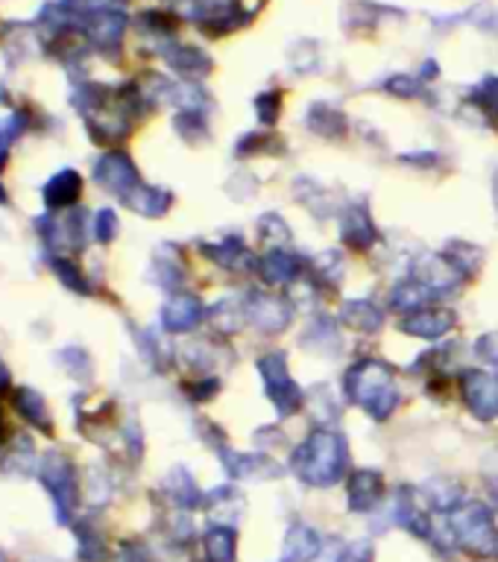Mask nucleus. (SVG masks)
<instances>
[{
  "instance_id": "obj_22",
  "label": "nucleus",
  "mask_w": 498,
  "mask_h": 562,
  "mask_svg": "<svg viewBox=\"0 0 498 562\" xmlns=\"http://www.w3.org/2000/svg\"><path fill=\"white\" fill-rule=\"evenodd\" d=\"M16 407H18V413H21L26 422H30V425H36V428H41L45 433H50V413H47V407H45V401H41L38 392L21 387V390L16 392Z\"/></svg>"
},
{
  "instance_id": "obj_21",
  "label": "nucleus",
  "mask_w": 498,
  "mask_h": 562,
  "mask_svg": "<svg viewBox=\"0 0 498 562\" xmlns=\"http://www.w3.org/2000/svg\"><path fill=\"white\" fill-rule=\"evenodd\" d=\"M428 299H431V293H428L417 278L399 281V285L393 287V293H390V305L396 307V311H405V317L413 314V311H422Z\"/></svg>"
},
{
  "instance_id": "obj_19",
  "label": "nucleus",
  "mask_w": 498,
  "mask_h": 562,
  "mask_svg": "<svg viewBox=\"0 0 498 562\" xmlns=\"http://www.w3.org/2000/svg\"><path fill=\"white\" fill-rule=\"evenodd\" d=\"M123 203H127L132 211H138V214H144V217H161V214H168V208L173 203V193L164 191V188L138 185Z\"/></svg>"
},
{
  "instance_id": "obj_10",
  "label": "nucleus",
  "mask_w": 498,
  "mask_h": 562,
  "mask_svg": "<svg viewBox=\"0 0 498 562\" xmlns=\"http://www.w3.org/2000/svg\"><path fill=\"white\" fill-rule=\"evenodd\" d=\"M217 452H220V460H223V466L229 469V474L238 477V481H273V477H282L279 463H273L265 454H238L226 445H220Z\"/></svg>"
},
{
  "instance_id": "obj_27",
  "label": "nucleus",
  "mask_w": 498,
  "mask_h": 562,
  "mask_svg": "<svg viewBox=\"0 0 498 562\" xmlns=\"http://www.w3.org/2000/svg\"><path fill=\"white\" fill-rule=\"evenodd\" d=\"M205 551H209L212 562H234V530L212 527L205 533Z\"/></svg>"
},
{
  "instance_id": "obj_44",
  "label": "nucleus",
  "mask_w": 498,
  "mask_h": 562,
  "mask_svg": "<svg viewBox=\"0 0 498 562\" xmlns=\"http://www.w3.org/2000/svg\"><path fill=\"white\" fill-rule=\"evenodd\" d=\"M493 200H495V205H498V171H495V176H493Z\"/></svg>"
},
{
  "instance_id": "obj_14",
  "label": "nucleus",
  "mask_w": 498,
  "mask_h": 562,
  "mask_svg": "<svg viewBox=\"0 0 498 562\" xmlns=\"http://www.w3.org/2000/svg\"><path fill=\"white\" fill-rule=\"evenodd\" d=\"M340 234H343V241L358 252L369 249L372 244L379 241V229H376V223H372L369 211L364 205H352L349 211H346L343 223H340Z\"/></svg>"
},
{
  "instance_id": "obj_7",
  "label": "nucleus",
  "mask_w": 498,
  "mask_h": 562,
  "mask_svg": "<svg viewBox=\"0 0 498 562\" xmlns=\"http://www.w3.org/2000/svg\"><path fill=\"white\" fill-rule=\"evenodd\" d=\"M463 399L478 422H493L498 416V369L463 372Z\"/></svg>"
},
{
  "instance_id": "obj_31",
  "label": "nucleus",
  "mask_w": 498,
  "mask_h": 562,
  "mask_svg": "<svg viewBox=\"0 0 498 562\" xmlns=\"http://www.w3.org/2000/svg\"><path fill=\"white\" fill-rule=\"evenodd\" d=\"M59 360H62V367L71 372L74 378H88V372H91L88 355H86V351H79V349H65L62 355H59Z\"/></svg>"
},
{
  "instance_id": "obj_39",
  "label": "nucleus",
  "mask_w": 498,
  "mask_h": 562,
  "mask_svg": "<svg viewBox=\"0 0 498 562\" xmlns=\"http://www.w3.org/2000/svg\"><path fill=\"white\" fill-rule=\"evenodd\" d=\"M478 100H483L487 103V109L498 115V79H490L487 86L478 91Z\"/></svg>"
},
{
  "instance_id": "obj_46",
  "label": "nucleus",
  "mask_w": 498,
  "mask_h": 562,
  "mask_svg": "<svg viewBox=\"0 0 498 562\" xmlns=\"http://www.w3.org/2000/svg\"><path fill=\"white\" fill-rule=\"evenodd\" d=\"M0 203H6V193H4V191H0Z\"/></svg>"
},
{
  "instance_id": "obj_23",
  "label": "nucleus",
  "mask_w": 498,
  "mask_h": 562,
  "mask_svg": "<svg viewBox=\"0 0 498 562\" xmlns=\"http://www.w3.org/2000/svg\"><path fill=\"white\" fill-rule=\"evenodd\" d=\"M164 486H168L171 498L179 504V507H197V504L202 501V492L197 489L193 477L185 469H173L168 481H164Z\"/></svg>"
},
{
  "instance_id": "obj_35",
  "label": "nucleus",
  "mask_w": 498,
  "mask_h": 562,
  "mask_svg": "<svg viewBox=\"0 0 498 562\" xmlns=\"http://www.w3.org/2000/svg\"><path fill=\"white\" fill-rule=\"evenodd\" d=\"M279 94L275 91H265V94H258V100H255V109H258V118L265 120V123H275V118H279Z\"/></svg>"
},
{
  "instance_id": "obj_3",
  "label": "nucleus",
  "mask_w": 498,
  "mask_h": 562,
  "mask_svg": "<svg viewBox=\"0 0 498 562\" xmlns=\"http://www.w3.org/2000/svg\"><path fill=\"white\" fill-rule=\"evenodd\" d=\"M449 525L466 551L478 557H493L498 551V527L493 522V513L483 504H466V507L454 510Z\"/></svg>"
},
{
  "instance_id": "obj_25",
  "label": "nucleus",
  "mask_w": 498,
  "mask_h": 562,
  "mask_svg": "<svg viewBox=\"0 0 498 562\" xmlns=\"http://www.w3.org/2000/svg\"><path fill=\"white\" fill-rule=\"evenodd\" d=\"M302 343L311 346V349H323V351H331V349H340V334L335 328V322L328 317H320L311 322V328L302 337Z\"/></svg>"
},
{
  "instance_id": "obj_8",
  "label": "nucleus",
  "mask_w": 498,
  "mask_h": 562,
  "mask_svg": "<svg viewBox=\"0 0 498 562\" xmlns=\"http://www.w3.org/2000/svg\"><path fill=\"white\" fill-rule=\"evenodd\" d=\"M294 317V305L282 297H270V293H249L246 299V319L253 322L258 331L279 334L290 326Z\"/></svg>"
},
{
  "instance_id": "obj_50",
  "label": "nucleus",
  "mask_w": 498,
  "mask_h": 562,
  "mask_svg": "<svg viewBox=\"0 0 498 562\" xmlns=\"http://www.w3.org/2000/svg\"><path fill=\"white\" fill-rule=\"evenodd\" d=\"M45 562H47V559H45Z\"/></svg>"
},
{
  "instance_id": "obj_47",
  "label": "nucleus",
  "mask_w": 498,
  "mask_h": 562,
  "mask_svg": "<svg viewBox=\"0 0 498 562\" xmlns=\"http://www.w3.org/2000/svg\"><path fill=\"white\" fill-rule=\"evenodd\" d=\"M120 562H138V559H120Z\"/></svg>"
},
{
  "instance_id": "obj_29",
  "label": "nucleus",
  "mask_w": 498,
  "mask_h": 562,
  "mask_svg": "<svg viewBox=\"0 0 498 562\" xmlns=\"http://www.w3.org/2000/svg\"><path fill=\"white\" fill-rule=\"evenodd\" d=\"M314 270H316V276H320L323 281H328V285H337V278L343 276L340 252H323V255H316Z\"/></svg>"
},
{
  "instance_id": "obj_4",
  "label": "nucleus",
  "mask_w": 498,
  "mask_h": 562,
  "mask_svg": "<svg viewBox=\"0 0 498 562\" xmlns=\"http://www.w3.org/2000/svg\"><path fill=\"white\" fill-rule=\"evenodd\" d=\"M258 372H261V381H265L267 399L275 404L279 416H294L302 407V401H306V392L290 378L287 358L282 351H267L265 358H258Z\"/></svg>"
},
{
  "instance_id": "obj_48",
  "label": "nucleus",
  "mask_w": 498,
  "mask_h": 562,
  "mask_svg": "<svg viewBox=\"0 0 498 562\" xmlns=\"http://www.w3.org/2000/svg\"><path fill=\"white\" fill-rule=\"evenodd\" d=\"M0 433H4V422H0Z\"/></svg>"
},
{
  "instance_id": "obj_17",
  "label": "nucleus",
  "mask_w": 498,
  "mask_h": 562,
  "mask_svg": "<svg viewBox=\"0 0 498 562\" xmlns=\"http://www.w3.org/2000/svg\"><path fill=\"white\" fill-rule=\"evenodd\" d=\"M202 252L209 255L214 264L220 266H226V270L232 273H246V270H253L255 266V258H253V252H249L244 246L241 237H226V241H220V244H205Z\"/></svg>"
},
{
  "instance_id": "obj_9",
  "label": "nucleus",
  "mask_w": 498,
  "mask_h": 562,
  "mask_svg": "<svg viewBox=\"0 0 498 562\" xmlns=\"http://www.w3.org/2000/svg\"><path fill=\"white\" fill-rule=\"evenodd\" d=\"M94 179L100 182L106 191L118 193L120 200H127V196L141 185V182H138L135 164L127 152H109V156H103L94 167Z\"/></svg>"
},
{
  "instance_id": "obj_6",
  "label": "nucleus",
  "mask_w": 498,
  "mask_h": 562,
  "mask_svg": "<svg viewBox=\"0 0 498 562\" xmlns=\"http://www.w3.org/2000/svg\"><path fill=\"white\" fill-rule=\"evenodd\" d=\"M41 484L47 486V492L57 501L59 522H71L74 504H77V474L74 466L59 454H47L41 463Z\"/></svg>"
},
{
  "instance_id": "obj_1",
  "label": "nucleus",
  "mask_w": 498,
  "mask_h": 562,
  "mask_svg": "<svg viewBox=\"0 0 498 562\" xmlns=\"http://www.w3.org/2000/svg\"><path fill=\"white\" fill-rule=\"evenodd\" d=\"M346 463H349L346 440L337 431L316 428L294 452L290 469L296 472L299 481H306L311 486H335L346 472Z\"/></svg>"
},
{
  "instance_id": "obj_38",
  "label": "nucleus",
  "mask_w": 498,
  "mask_h": 562,
  "mask_svg": "<svg viewBox=\"0 0 498 562\" xmlns=\"http://www.w3.org/2000/svg\"><path fill=\"white\" fill-rule=\"evenodd\" d=\"M475 349H478V355H481V358H487L490 363H498V334L481 337Z\"/></svg>"
},
{
  "instance_id": "obj_32",
  "label": "nucleus",
  "mask_w": 498,
  "mask_h": 562,
  "mask_svg": "<svg viewBox=\"0 0 498 562\" xmlns=\"http://www.w3.org/2000/svg\"><path fill=\"white\" fill-rule=\"evenodd\" d=\"M94 234H97V241L100 244H109L112 237L118 234V214L112 208H103V211H97V220H94Z\"/></svg>"
},
{
  "instance_id": "obj_12",
  "label": "nucleus",
  "mask_w": 498,
  "mask_h": 562,
  "mask_svg": "<svg viewBox=\"0 0 498 562\" xmlns=\"http://www.w3.org/2000/svg\"><path fill=\"white\" fill-rule=\"evenodd\" d=\"M200 319H202V302L197 297H191V293H179V297H173L161 311V326L171 334L197 328Z\"/></svg>"
},
{
  "instance_id": "obj_16",
  "label": "nucleus",
  "mask_w": 498,
  "mask_h": 562,
  "mask_svg": "<svg viewBox=\"0 0 498 562\" xmlns=\"http://www.w3.org/2000/svg\"><path fill=\"white\" fill-rule=\"evenodd\" d=\"M323 547L320 533L308 525H294L285 533V545H282V559L285 562H311L316 559Z\"/></svg>"
},
{
  "instance_id": "obj_36",
  "label": "nucleus",
  "mask_w": 498,
  "mask_h": 562,
  "mask_svg": "<svg viewBox=\"0 0 498 562\" xmlns=\"http://www.w3.org/2000/svg\"><path fill=\"white\" fill-rule=\"evenodd\" d=\"M217 387H220L217 378H202V381L191 384V387H188V392L193 396V401H209V399L214 396V392H217Z\"/></svg>"
},
{
  "instance_id": "obj_37",
  "label": "nucleus",
  "mask_w": 498,
  "mask_h": 562,
  "mask_svg": "<svg viewBox=\"0 0 498 562\" xmlns=\"http://www.w3.org/2000/svg\"><path fill=\"white\" fill-rule=\"evenodd\" d=\"M24 130V118H6V120H0V152H4V147L9 144V140H16L18 132Z\"/></svg>"
},
{
  "instance_id": "obj_20",
  "label": "nucleus",
  "mask_w": 498,
  "mask_h": 562,
  "mask_svg": "<svg viewBox=\"0 0 498 562\" xmlns=\"http://www.w3.org/2000/svg\"><path fill=\"white\" fill-rule=\"evenodd\" d=\"M340 319H343L349 328L361 331V334L379 331V328H381V322H384V317H381L379 307L372 305V302H367V299H352V302H346V305H343Z\"/></svg>"
},
{
  "instance_id": "obj_42",
  "label": "nucleus",
  "mask_w": 498,
  "mask_h": 562,
  "mask_svg": "<svg viewBox=\"0 0 498 562\" xmlns=\"http://www.w3.org/2000/svg\"><path fill=\"white\" fill-rule=\"evenodd\" d=\"M67 6H77V9H106L112 0H65Z\"/></svg>"
},
{
  "instance_id": "obj_40",
  "label": "nucleus",
  "mask_w": 498,
  "mask_h": 562,
  "mask_svg": "<svg viewBox=\"0 0 498 562\" xmlns=\"http://www.w3.org/2000/svg\"><path fill=\"white\" fill-rule=\"evenodd\" d=\"M369 557H372L369 545H367V542H358V545H352L349 551L343 554L340 562H369Z\"/></svg>"
},
{
  "instance_id": "obj_34",
  "label": "nucleus",
  "mask_w": 498,
  "mask_h": 562,
  "mask_svg": "<svg viewBox=\"0 0 498 562\" xmlns=\"http://www.w3.org/2000/svg\"><path fill=\"white\" fill-rule=\"evenodd\" d=\"M176 130L182 132L188 140L205 138V132H209V130H205V120H202L200 115H193V111H191V115L185 111V115H179V118H176Z\"/></svg>"
},
{
  "instance_id": "obj_2",
  "label": "nucleus",
  "mask_w": 498,
  "mask_h": 562,
  "mask_svg": "<svg viewBox=\"0 0 498 562\" xmlns=\"http://www.w3.org/2000/svg\"><path fill=\"white\" fill-rule=\"evenodd\" d=\"M346 396L355 404H361L376 422H384L399 404L393 372L387 369L381 360H372V358L358 360L355 367L346 372Z\"/></svg>"
},
{
  "instance_id": "obj_11",
  "label": "nucleus",
  "mask_w": 498,
  "mask_h": 562,
  "mask_svg": "<svg viewBox=\"0 0 498 562\" xmlns=\"http://www.w3.org/2000/svg\"><path fill=\"white\" fill-rule=\"evenodd\" d=\"M451 326H454V314L446 311V307H422V311H413L399 322V328L405 334L422 337V340H437V337L449 334Z\"/></svg>"
},
{
  "instance_id": "obj_43",
  "label": "nucleus",
  "mask_w": 498,
  "mask_h": 562,
  "mask_svg": "<svg viewBox=\"0 0 498 562\" xmlns=\"http://www.w3.org/2000/svg\"><path fill=\"white\" fill-rule=\"evenodd\" d=\"M9 384V369L4 367V360H0V387H6Z\"/></svg>"
},
{
  "instance_id": "obj_26",
  "label": "nucleus",
  "mask_w": 498,
  "mask_h": 562,
  "mask_svg": "<svg viewBox=\"0 0 498 562\" xmlns=\"http://www.w3.org/2000/svg\"><path fill=\"white\" fill-rule=\"evenodd\" d=\"M212 322H214V328L226 331V334L241 331V326L246 322V305L241 307V302H232V299L217 302L212 311Z\"/></svg>"
},
{
  "instance_id": "obj_49",
  "label": "nucleus",
  "mask_w": 498,
  "mask_h": 562,
  "mask_svg": "<svg viewBox=\"0 0 498 562\" xmlns=\"http://www.w3.org/2000/svg\"><path fill=\"white\" fill-rule=\"evenodd\" d=\"M0 562H6V559H4V554H0Z\"/></svg>"
},
{
  "instance_id": "obj_18",
  "label": "nucleus",
  "mask_w": 498,
  "mask_h": 562,
  "mask_svg": "<svg viewBox=\"0 0 498 562\" xmlns=\"http://www.w3.org/2000/svg\"><path fill=\"white\" fill-rule=\"evenodd\" d=\"M79 191H82L79 173L77 171H62L45 185V205L50 211H65L67 205H74L79 200Z\"/></svg>"
},
{
  "instance_id": "obj_24",
  "label": "nucleus",
  "mask_w": 498,
  "mask_h": 562,
  "mask_svg": "<svg viewBox=\"0 0 498 562\" xmlns=\"http://www.w3.org/2000/svg\"><path fill=\"white\" fill-rule=\"evenodd\" d=\"M308 126L323 138H340L346 132V120L340 111L328 109V106H314L308 115Z\"/></svg>"
},
{
  "instance_id": "obj_33",
  "label": "nucleus",
  "mask_w": 498,
  "mask_h": 562,
  "mask_svg": "<svg viewBox=\"0 0 498 562\" xmlns=\"http://www.w3.org/2000/svg\"><path fill=\"white\" fill-rule=\"evenodd\" d=\"M258 232L265 234V241H287V223L279 217V214H267V217H261L258 223Z\"/></svg>"
},
{
  "instance_id": "obj_5",
  "label": "nucleus",
  "mask_w": 498,
  "mask_h": 562,
  "mask_svg": "<svg viewBox=\"0 0 498 562\" xmlns=\"http://www.w3.org/2000/svg\"><path fill=\"white\" fill-rule=\"evenodd\" d=\"M413 278L431 293V299H446L461 290L466 273L449 255H425L413 264Z\"/></svg>"
},
{
  "instance_id": "obj_13",
  "label": "nucleus",
  "mask_w": 498,
  "mask_h": 562,
  "mask_svg": "<svg viewBox=\"0 0 498 562\" xmlns=\"http://www.w3.org/2000/svg\"><path fill=\"white\" fill-rule=\"evenodd\" d=\"M258 273L270 287H285V285H294L296 276L302 273V261L294 252L273 249L258 261Z\"/></svg>"
},
{
  "instance_id": "obj_28",
  "label": "nucleus",
  "mask_w": 498,
  "mask_h": 562,
  "mask_svg": "<svg viewBox=\"0 0 498 562\" xmlns=\"http://www.w3.org/2000/svg\"><path fill=\"white\" fill-rule=\"evenodd\" d=\"M173 68L185 70V74H205L209 70V56L200 53V50H191V47H179V53L171 56Z\"/></svg>"
},
{
  "instance_id": "obj_45",
  "label": "nucleus",
  "mask_w": 498,
  "mask_h": 562,
  "mask_svg": "<svg viewBox=\"0 0 498 562\" xmlns=\"http://www.w3.org/2000/svg\"><path fill=\"white\" fill-rule=\"evenodd\" d=\"M490 460H495V466H498V454H493ZM490 474H495V481H498V469H490Z\"/></svg>"
},
{
  "instance_id": "obj_15",
  "label": "nucleus",
  "mask_w": 498,
  "mask_h": 562,
  "mask_svg": "<svg viewBox=\"0 0 498 562\" xmlns=\"http://www.w3.org/2000/svg\"><path fill=\"white\" fill-rule=\"evenodd\" d=\"M381 474L372 469H355L349 477V507L355 513H369L381 501Z\"/></svg>"
},
{
  "instance_id": "obj_30",
  "label": "nucleus",
  "mask_w": 498,
  "mask_h": 562,
  "mask_svg": "<svg viewBox=\"0 0 498 562\" xmlns=\"http://www.w3.org/2000/svg\"><path fill=\"white\" fill-rule=\"evenodd\" d=\"M53 270H57V276L65 281L67 287L71 290H77V293H88V285H86V276L79 273V266L74 264V261H67V258H62V261H53Z\"/></svg>"
},
{
  "instance_id": "obj_41",
  "label": "nucleus",
  "mask_w": 498,
  "mask_h": 562,
  "mask_svg": "<svg viewBox=\"0 0 498 562\" xmlns=\"http://www.w3.org/2000/svg\"><path fill=\"white\" fill-rule=\"evenodd\" d=\"M390 88H393V91H402L405 97H413V94H417V82L408 79V77H396V79L390 82Z\"/></svg>"
}]
</instances>
